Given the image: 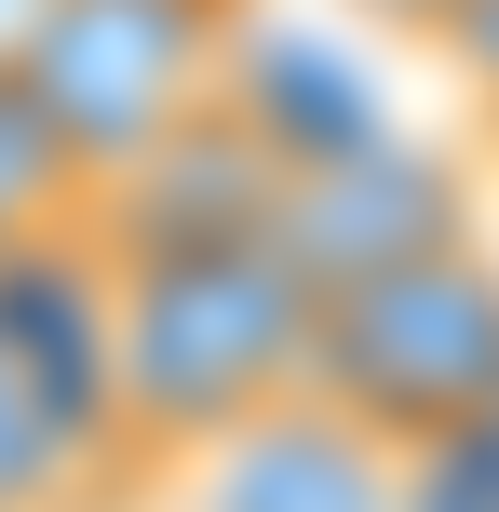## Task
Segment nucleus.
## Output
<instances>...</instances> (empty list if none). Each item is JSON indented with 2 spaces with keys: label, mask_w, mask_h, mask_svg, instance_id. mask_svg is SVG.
Wrapping results in <instances>:
<instances>
[{
  "label": "nucleus",
  "mask_w": 499,
  "mask_h": 512,
  "mask_svg": "<svg viewBox=\"0 0 499 512\" xmlns=\"http://www.w3.org/2000/svg\"><path fill=\"white\" fill-rule=\"evenodd\" d=\"M81 310H95V405L122 472H176L189 445L311 391V270L270 230L81 243Z\"/></svg>",
  "instance_id": "obj_1"
},
{
  "label": "nucleus",
  "mask_w": 499,
  "mask_h": 512,
  "mask_svg": "<svg viewBox=\"0 0 499 512\" xmlns=\"http://www.w3.org/2000/svg\"><path fill=\"white\" fill-rule=\"evenodd\" d=\"M311 405L392 445L405 472L499 445V256L486 230H446L419 256L324 283L311 297Z\"/></svg>",
  "instance_id": "obj_2"
},
{
  "label": "nucleus",
  "mask_w": 499,
  "mask_h": 512,
  "mask_svg": "<svg viewBox=\"0 0 499 512\" xmlns=\"http://www.w3.org/2000/svg\"><path fill=\"white\" fill-rule=\"evenodd\" d=\"M257 68V0H41L27 27V108L68 135L81 176H135Z\"/></svg>",
  "instance_id": "obj_3"
},
{
  "label": "nucleus",
  "mask_w": 499,
  "mask_h": 512,
  "mask_svg": "<svg viewBox=\"0 0 499 512\" xmlns=\"http://www.w3.org/2000/svg\"><path fill=\"white\" fill-rule=\"evenodd\" d=\"M81 256V243H68ZM54 256L0 270V512H81L108 472V405H95V310L41 324Z\"/></svg>",
  "instance_id": "obj_4"
},
{
  "label": "nucleus",
  "mask_w": 499,
  "mask_h": 512,
  "mask_svg": "<svg viewBox=\"0 0 499 512\" xmlns=\"http://www.w3.org/2000/svg\"><path fill=\"white\" fill-rule=\"evenodd\" d=\"M149 499L162 512H419V472L297 391V405L243 418V432H216V445H189L176 472H149Z\"/></svg>",
  "instance_id": "obj_5"
},
{
  "label": "nucleus",
  "mask_w": 499,
  "mask_h": 512,
  "mask_svg": "<svg viewBox=\"0 0 499 512\" xmlns=\"http://www.w3.org/2000/svg\"><path fill=\"white\" fill-rule=\"evenodd\" d=\"M81 216H95V176L68 162V135L27 108V81H0V270L27 256H68Z\"/></svg>",
  "instance_id": "obj_6"
},
{
  "label": "nucleus",
  "mask_w": 499,
  "mask_h": 512,
  "mask_svg": "<svg viewBox=\"0 0 499 512\" xmlns=\"http://www.w3.org/2000/svg\"><path fill=\"white\" fill-rule=\"evenodd\" d=\"M432 54H446V81L473 95V122L499 135V0H446V27H432Z\"/></svg>",
  "instance_id": "obj_7"
},
{
  "label": "nucleus",
  "mask_w": 499,
  "mask_h": 512,
  "mask_svg": "<svg viewBox=\"0 0 499 512\" xmlns=\"http://www.w3.org/2000/svg\"><path fill=\"white\" fill-rule=\"evenodd\" d=\"M351 14L392 27V41H432V27H446V0H351Z\"/></svg>",
  "instance_id": "obj_8"
},
{
  "label": "nucleus",
  "mask_w": 499,
  "mask_h": 512,
  "mask_svg": "<svg viewBox=\"0 0 499 512\" xmlns=\"http://www.w3.org/2000/svg\"><path fill=\"white\" fill-rule=\"evenodd\" d=\"M27 27H41V0H0V81L27 68Z\"/></svg>",
  "instance_id": "obj_9"
}]
</instances>
